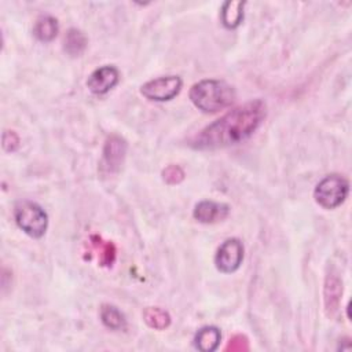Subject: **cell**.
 Returning <instances> with one entry per match:
<instances>
[{"label":"cell","instance_id":"obj_13","mask_svg":"<svg viewBox=\"0 0 352 352\" xmlns=\"http://www.w3.org/2000/svg\"><path fill=\"white\" fill-rule=\"evenodd\" d=\"M33 34L43 43L54 40L58 34V21L51 15H41L33 26Z\"/></svg>","mask_w":352,"mask_h":352},{"label":"cell","instance_id":"obj_9","mask_svg":"<svg viewBox=\"0 0 352 352\" xmlns=\"http://www.w3.org/2000/svg\"><path fill=\"white\" fill-rule=\"evenodd\" d=\"M228 212L230 206L226 204L214 201H201L195 205L192 214L199 223L209 224L224 220L228 216Z\"/></svg>","mask_w":352,"mask_h":352},{"label":"cell","instance_id":"obj_5","mask_svg":"<svg viewBox=\"0 0 352 352\" xmlns=\"http://www.w3.org/2000/svg\"><path fill=\"white\" fill-rule=\"evenodd\" d=\"M182 84L179 76H165L147 81L142 85L140 92L148 100L165 102L173 99L180 92Z\"/></svg>","mask_w":352,"mask_h":352},{"label":"cell","instance_id":"obj_12","mask_svg":"<svg viewBox=\"0 0 352 352\" xmlns=\"http://www.w3.org/2000/svg\"><path fill=\"white\" fill-rule=\"evenodd\" d=\"M245 1H226L221 7V23L227 29H235L243 19Z\"/></svg>","mask_w":352,"mask_h":352},{"label":"cell","instance_id":"obj_20","mask_svg":"<svg viewBox=\"0 0 352 352\" xmlns=\"http://www.w3.org/2000/svg\"><path fill=\"white\" fill-rule=\"evenodd\" d=\"M19 146V138L14 131H6L3 133V148L8 153L15 151Z\"/></svg>","mask_w":352,"mask_h":352},{"label":"cell","instance_id":"obj_17","mask_svg":"<svg viewBox=\"0 0 352 352\" xmlns=\"http://www.w3.org/2000/svg\"><path fill=\"white\" fill-rule=\"evenodd\" d=\"M143 319L151 329L164 330L170 324V316L165 309L158 307H148L143 312Z\"/></svg>","mask_w":352,"mask_h":352},{"label":"cell","instance_id":"obj_16","mask_svg":"<svg viewBox=\"0 0 352 352\" xmlns=\"http://www.w3.org/2000/svg\"><path fill=\"white\" fill-rule=\"evenodd\" d=\"M102 323L111 330H121L125 327L126 322L122 312L110 304H103L100 308Z\"/></svg>","mask_w":352,"mask_h":352},{"label":"cell","instance_id":"obj_11","mask_svg":"<svg viewBox=\"0 0 352 352\" xmlns=\"http://www.w3.org/2000/svg\"><path fill=\"white\" fill-rule=\"evenodd\" d=\"M221 333L216 326H205L198 330L194 338L195 348L202 352H212L217 349L220 344Z\"/></svg>","mask_w":352,"mask_h":352},{"label":"cell","instance_id":"obj_18","mask_svg":"<svg viewBox=\"0 0 352 352\" xmlns=\"http://www.w3.org/2000/svg\"><path fill=\"white\" fill-rule=\"evenodd\" d=\"M162 177L168 184H179L184 179V172L179 165H169L162 170Z\"/></svg>","mask_w":352,"mask_h":352},{"label":"cell","instance_id":"obj_3","mask_svg":"<svg viewBox=\"0 0 352 352\" xmlns=\"http://www.w3.org/2000/svg\"><path fill=\"white\" fill-rule=\"evenodd\" d=\"M14 217L18 227L32 238H41L48 226L45 210L32 201H19L14 209Z\"/></svg>","mask_w":352,"mask_h":352},{"label":"cell","instance_id":"obj_8","mask_svg":"<svg viewBox=\"0 0 352 352\" xmlns=\"http://www.w3.org/2000/svg\"><path fill=\"white\" fill-rule=\"evenodd\" d=\"M118 80H120L118 69L116 66L106 65L91 73V76L87 80V87L92 94L103 95V94H107L111 88H114L118 84Z\"/></svg>","mask_w":352,"mask_h":352},{"label":"cell","instance_id":"obj_15","mask_svg":"<svg viewBox=\"0 0 352 352\" xmlns=\"http://www.w3.org/2000/svg\"><path fill=\"white\" fill-rule=\"evenodd\" d=\"M65 45V51L70 55V56H78L84 52V50L87 48V37L85 34L78 30V29H69L66 36H65V40H63Z\"/></svg>","mask_w":352,"mask_h":352},{"label":"cell","instance_id":"obj_14","mask_svg":"<svg viewBox=\"0 0 352 352\" xmlns=\"http://www.w3.org/2000/svg\"><path fill=\"white\" fill-rule=\"evenodd\" d=\"M91 242H92L94 248L99 252L98 253L99 264L102 267H111L114 264L116 256H117V250H116L114 243L110 242V241H103L98 235H92Z\"/></svg>","mask_w":352,"mask_h":352},{"label":"cell","instance_id":"obj_7","mask_svg":"<svg viewBox=\"0 0 352 352\" xmlns=\"http://www.w3.org/2000/svg\"><path fill=\"white\" fill-rule=\"evenodd\" d=\"M243 260V245L238 238L226 239L216 252L214 264L219 271L230 274L236 271Z\"/></svg>","mask_w":352,"mask_h":352},{"label":"cell","instance_id":"obj_6","mask_svg":"<svg viewBox=\"0 0 352 352\" xmlns=\"http://www.w3.org/2000/svg\"><path fill=\"white\" fill-rule=\"evenodd\" d=\"M126 142L118 135H110L103 147V155L99 165L102 175H113L120 170L126 154Z\"/></svg>","mask_w":352,"mask_h":352},{"label":"cell","instance_id":"obj_2","mask_svg":"<svg viewBox=\"0 0 352 352\" xmlns=\"http://www.w3.org/2000/svg\"><path fill=\"white\" fill-rule=\"evenodd\" d=\"M190 99L204 113H216L232 104L235 91L226 81L202 80L191 87Z\"/></svg>","mask_w":352,"mask_h":352},{"label":"cell","instance_id":"obj_1","mask_svg":"<svg viewBox=\"0 0 352 352\" xmlns=\"http://www.w3.org/2000/svg\"><path fill=\"white\" fill-rule=\"evenodd\" d=\"M265 117V103L250 100L201 129L190 142L197 150H216L246 140Z\"/></svg>","mask_w":352,"mask_h":352},{"label":"cell","instance_id":"obj_19","mask_svg":"<svg viewBox=\"0 0 352 352\" xmlns=\"http://www.w3.org/2000/svg\"><path fill=\"white\" fill-rule=\"evenodd\" d=\"M248 349H249L248 338L242 334H235L234 337H231L226 346V351H231V352H243Z\"/></svg>","mask_w":352,"mask_h":352},{"label":"cell","instance_id":"obj_4","mask_svg":"<svg viewBox=\"0 0 352 352\" xmlns=\"http://www.w3.org/2000/svg\"><path fill=\"white\" fill-rule=\"evenodd\" d=\"M349 192V183L340 175H329L323 177L315 187V201L324 209L340 206Z\"/></svg>","mask_w":352,"mask_h":352},{"label":"cell","instance_id":"obj_10","mask_svg":"<svg viewBox=\"0 0 352 352\" xmlns=\"http://www.w3.org/2000/svg\"><path fill=\"white\" fill-rule=\"evenodd\" d=\"M323 296H324V308L327 315L334 316L336 312L338 311L340 298L342 296V280L337 274L330 272L326 275Z\"/></svg>","mask_w":352,"mask_h":352}]
</instances>
